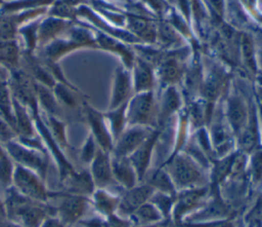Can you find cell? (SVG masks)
Here are the masks:
<instances>
[{
    "instance_id": "obj_36",
    "label": "cell",
    "mask_w": 262,
    "mask_h": 227,
    "mask_svg": "<svg viewBox=\"0 0 262 227\" xmlns=\"http://www.w3.org/2000/svg\"><path fill=\"white\" fill-rule=\"evenodd\" d=\"M46 14L72 22H76L78 20L77 7L71 6L62 0H54V2L48 7Z\"/></svg>"
},
{
    "instance_id": "obj_35",
    "label": "cell",
    "mask_w": 262,
    "mask_h": 227,
    "mask_svg": "<svg viewBox=\"0 0 262 227\" xmlns=\"http://www.w3.org/2000/svg\"><path fill=\"white\" fill-rule=\"evenodd\" d=\"M176 195L155 191L149 198V201L159 210L164 221H170L172 217V210L174 206Z\"/></svg>"
},
{
    "instance_id": "obj_44",
    "label": "cell",
    "mask_w": 262,
    "mask_h": 227,
    "mask_svg": "<svg viewBox=\"0 0 262 227\" xmlns=\"http://www.w3.org/2000/svg\"><path fill=\"white\" fill-rule=\"evenodd\" d=\"M79 224L82 227H110L106 218L100 215H96L88 219L83 218L81 221H79Z\"/></svg>"
},
{
    "instance_id": "obj_13",
    "label": "cell",
    "mask_w": 262,
    "mask_h": 227,
    "mask_svg": "<svg viewBox=\"0 0 262 227\" xmlns=\"http://www.w3.org/2000/svg\"><path fill=\"white\" fill-rule=\"evenodd\" d=\"M161 136V129L155 128L150 136L128 157L131 161L139 183L143 181L145 175L150 169L152 153Z\"/></svg>"
},
{
    "instance_id": "obj_39",
    "label": "cell",
    "mask_w": 262,
    "mask_h": 227,
    "mask_svg": "<svg viewBox=\"0 0 262 227\" xmlns=\"http://www.w3.org/2000/svg\"><path fill=\"white\" fill-rule=\"evenodd\" d=\"M14 167V161L6 152V154L0 159V184L4 188L12 186Z\"/></svg>"
},
{
    "instance_id": "obj_19",
    "label": "cell",
    "mask_w": 262,
    "mask_h": 227,
    "mask_svg": "<svg viewBox=\"0 0 262 227\" xmlns=\"http://www.w3.org/2000/svg\"><path fill=\"white\" fill-rule=\"evenodd\" d=\"M86 25H88V24H86ZM89 27L94 32L97 48H100V49H103V50H106V51H111L113 53H116V54L120 55L121 60H122V62L124 64L123 66L126 67L127 69L131 70L132 65L134 63V59H135V55L131 52V50L126 45H124V43H122L121 40H119V39H117L115 37H112V36H110L107 34H104L102 32L92 28L91 26H89Z\"/></svg>"
},
{
    "instance_id": "obj_11",
    "label": "cell",
    "mask_w": 262,
    "mask_h": 227,
    "mask_svg": "<svg viewBox=\"0 0 262 227\" xmlns=\"http://www.w3.org/2000/svg\"><path fill=\"white\" fill-rule=\"evenodd\" d=\"M223 112L231 131L234 137H237L245 127L250 114V107L244 97L236 91L230 92L226 97Z\"/></svg>"
},
{
    "instance_id": "obj_4",
    "label": "cell",
    "mask_w": 262,
    "mask_h": 227,
    "mask_svg": "<svg viewBox=\"0 0 262 227\" xmlns=\"http://www.w3.org/2000/svg\"><path fill=\"white\" fill-rule=\"evenodd\" d=\"M157 110L154 90L134 93L127 102V126L143 125L157 128Z\"/></svg>"
},
{
    "instance_id": "obj_38",
    "label": "cell",
    "mask_w": 262,
    "mask_h": 227,
    "mask_svg": "<svg viewBox=\"0 0 262 227\" xmlns=\"http://www.w3.org/2000/svg\"><path fill=\"white\" fill-rule=\"evenodd\" d=\"M248 168L253 183L258 184L262 181V150L256 149L248 157Z\"/></svg>"
},
{
    "instance_id": "obj_26",
    "label": "cell",
    "mask_w": 262,
    "mask_h": 227,
    "mask_svg": "<svg viewBox=\"0 0 262 227\" xmlns=\"http://www.w3.org/2000/svg\"><path fill=\"white\" fill-rule=\"evenodd\" d=\"M142 182H145L146 184L151 186L155 191H160L171 195H176L177 193V189L170 175L163 166L160 165L156 168L149 169Z\"/></svg>"
},
{
    "instance_id": "obj_3",
    "label": "cell",
    "mask_w": 262,
    "mask_h": 227,
    "mask_svg": "<svg viewBox=\"0 0 262 227\" xmlns=\"http://www.w3.org/2000/svg\"><path fill=\"white\" fill-rule=\"evenodd\" d=\"M12 186L26 197L43 203H50L53 191L49 190L45 180L36 172L15 164Z\"/></svg>"
},
{
    "instance_id": "obj_17",
    "label": "cell",
    "mask_w": 262,
    "mask_h": 227,
    "mask_svg": "<svg viewBox=\"0 0 262 227\" xmlns=\"http://www.w3.org/2000/svg\"><path fill=\"white\" fill-rule=\"evenodd\" d=\"M74 23L75 22L45 14L39 24L38 49L42 48L54 39L62 36Z\"/></svg>"
},
{
    "instance_id": "obj_33",
    "label": "cell",
    "mask_w": 262,
    "mask_h": 227,
    "mask_svg": "<svg viewBox=\"0 0 262 227\" xmlns=\"http://www.w3.org/2000/svg\"><path fill=\"white\" fill-rule=\"evenodd\" d=\"M43 118L49 131L54 139V141L58 144V146L63 150L69 147L68 137H67V123L60 117L53 115H46L42 113Z\"/></svg>"
},
{
    "instance_id": "obj_10",
    "label": "cell",
    "mask_w": 262,
    "mask_h": 227,
    "mask_svg": "<svg viewBox=\"0 0 262 227\" xmlns=\"http://www.w3.org/2000/svg\"><path fill=\"white\" fill-rule=\"evenodd\" d=\"M83 111L89 125V133L93 136L98 147L103 151L111 153L114 147V140L103 112L96 110L86 101L83 102Z\"/></svg>"
},
{
    "instance_id": "obj_7",
    "label": "cell",
    "mask_w": 262,
    "mask_h": 227,
    "mask_svg": "<svg viewBox=\"0 0 262 227\" xmlns=\"http://www.w3.org/2000/svg\"><path fill=\"white\" fill-rule=\"evenodd\" d=\"M231 214V206L222 196L220 188L211 189L210 195L201 207L186 216L182 223H198L205 221L228 219Z\"/></svg>"
},
{
    "instance_id": "obj_24",
    "label": "cell",
    "mask_w": 262,
    "mask_h": 227,
    "mask_svg": "<svg viewBox=\"0 0 262 227\" xmlns=\"http://www.w3.org/2000/svg\"><path fill=\"white\" fill-rule=\"evenodd\" d=\"M155 74L159 82L161 81L162 84L167 87L176 85V83L182 79L184 72L178 58L171 55L160 61L157 73Z\"/></svg>"
},
{
    "instance_id": "obj_23",
    "label": "cell",
    "mask_w": 262,
    "mask_h": 227,
    "mask_svg": "<svg viewBox=\"0 0 262 227\" xmlns=\"http://www.w3.org/2000/svg\"><path fill=\"white\" fill-rule=\"evenodd\" d=\"M90 201L96 214L106 218L117 213L120 194H115L106 188H95L90 196Z\"/></svg>"
},
{
    "instance_id": "obj_32",
    "label": "cell",
    "mask_w": 262,
    "mask_h": 227,
    "mask_svg": "<svg viewBox=\"0 0 262 227\" xmlns=\"http://www.w3.org/2000/svg\"><path fill=\"white\" fill-rule=\"evenodd\" d=\"M54 0H4L0 4L1 14H10L42 7H49Z\"/></svg>"
},
{
    "instance_id": "obj_20",
    "label": "cell",
    "mask_w": 262,
    "mask_h": 227,
    "mask_svg": "<svg viewBox=\"0 0 262 227\" xmlns=\"http://www.w3.org/2000/svg\"><path fill=\"white\" fill-rule=\"evenodd\" d=\"M60 183L62 184L61 191L67 193L90 197L95 190V185L93 183L91 174L87 169H75L63 180H61Z\"/></svg>"
},
{
    "instance_id": "obj_42",
    "label": "cell",
    "mask_w": 262,
    "mask_h": 227,
    "mask_svg": "<svg viewBox=\"0 0 262 227\" xmlns=\"http://www.w3.org/2000/svg\"><path fill=\"white\" fill-rule=\"evenodd\" d=\"M176 227H233V222L230 219H223L198 223H181Z\"/></svg>"
},
{
    "instance_id": "obj_18",
    "label": "cell",
    "mask_w": 262,
    "mask_h": 227,
    "mask_svg": "<svg viewBox=\"0 0 262 227\" xmlns=\"http://www.w3.org/2000/svg\"><path fill=\"white\" fill-rule=\"evenodd\" d=\"M131 71L134 93L154 90L156 74L152 64L140 56H135Z\"/></svg>"
},
{
    "instance_id": "obj_9",
    "label": "cell",
    "mask_w": 262,
    "mask_h": 227,
    "mask_svg": "<svg viewBox=\"0 0 262 227\" xmlns=\"http://www.w3.org/2000/svg\"><path fill=\"white\" fill-rule=\"evenodd\" d=\"M156 127L129 125L114 143L111 154L117 157H129L155 130Z\"/></svg>"
},
{
    "instance_id": "obj_37",
    "label": "cell",
    "mask_w": 262,
    "mask_h": 227,
    "mask_svg": "<svg viewBox=\"0 0 262 227\" xmlns=\"http://www.w3.org/2000/svg\"><path fill=\"white\" fill-rule=\"evenodd\" d=\"M239 44H241L242 56H243V60H244L246 66L249 68V70H251L253 73H255L256 68H257V62H256V56H255L254 44H253L251 37L247 34L241 35Z\"/></svg>"
},
{
    "instance_id": "obj_30",
    "label": "cell",
    "mask_w": 262,
    "mask_h": 227,
    "mask_svg": "<svg viewBox=\"0 0 262 227\" xmlns=\"http://www.w3.org/2000/svg\"><path fill=\"white\" fill-rule=\"evenodd\" d=\"M128 219L132 227L150 225L164 221L159 210L149 200L140 205Z\"/></svg>"
},
{
    "instance_id": "obj_34",
    "label": "cell",
    "mask_w": 262,
    "mask_h": 227,
    "mask_svg": "<svg viewBox=\"0 0 262 227\" xmlns=\"http://www.w3.org/2000/svg\"><path fill=\"white\" fill-rule=\"evenodd\" d=\"M52 91L59 105L67 106L72 109L78 107L77 94H81V91L76 86H70L60 82H56L52 87Z\"/></svg>"
},
{
    "instance_id": "obj_2",
    "label": "cell",
    "mask_w": 262,
    "mask_h": 227,
    "mask_svg": "<svg viewBox=\"0 0 262 227\" xmlns=\"http://www.w3.org/2000/svg\"><path fill=\"white\" fill-rule=\"evenodd\" d=\"M160 166L168 172L177 191L209 185V171L183 151L178 152Z\"/></svg>"
},
{
    "instance_id": "obj_25",
    "label": "cell",
    "mask_w": 262,
    "mask_h": 227,
    "mask_svg": "<svg viewBox=\"0 0 262 227\" xmlns=\"http://www.w3.org/2000/svg\"><path fill=\"white\" fill-rule=\"evenodd\" d=\"M13 112L15 131L17 134V137L31 138L38 135L30 111L15 98H13Z\"/></svg>"
},
{
    "instance_id": "obj_48",
    "label": "cell",
    "mask_w": 262,
    "mask_h": 227,
    "mask_svg": "<svg viewBox=\"0 0 262 227\" xmlns=\"http://www.w3.org/2000/svg\"><path fill=\"white\" fill-rule=\"evenodd\" d=\"M167 223L168 221H162L159 223H155V224H150V225H144V226H136V227H167Z\"/></svg>"
},
{
    "instance_id": "obj_46",
    "label": "cell",
    "mask_w": 262,
    "mask_h": 227,
    "mask_svg": "<svg viewBox=\"0 0 262 227\" xmlns=\"http://www.w3.org/2000/svg\"><path fill=\"white\" fill-rule=\"evenodd\" d=\"M0 227H20L17 223L9 220L8 218L0 219Z\"/></svg>"
},
{
    "instance_id": "obj_8",
    "label": "cell",
    "mask_w": 262,
    "mask_h": 227,
    "mask_svg": "<svg viewBox=\"0 0 262 227\" xmlns=\"http://www.w3.org/2000/svg\"><path fill=\"white\" fill-rule=\"evenodd\" d=\"M210 195L209 185L178 190L175 196L171 220L178 226L183 219L203 205Z\"/></svg>"
},
{
    "instance_id": "obj_50",
    "label": "cell",
    "mask_w": 262,
    "mask_h": 227,
    "mask_svg": "<svg viewBox=\"0 0 262 227\" xmlns=\"http://www.w3.org/2000/svg\"><path fill=\"white\" fill-rule=\"evenodd\" d=\"M3 1H4V0H0V4H1Z\"/></svg>"
},
{
    "instance_id": "obj_16",
    "label": "cell",
    "mask_w": 262,
    "mask_h": 227,
    "mask_svg": "<svg viewBox=\"0 0 262 227\" xmlns=\"http://www.w3.org/2000/svg\"><path fill=\"white\" fill-rule=\"evenodd\" d=\"M89 172L95 188H107L116 184L113 177L112 158L110 152L98 148L95 157L89 165Z\"/></svg>"
},
{
    "instance_id": "obj_45",
    "label": "cell",
    "mask_w": 262,
    "mask_h": 227,
    "mask_svg": "<svg viewBox=\"0 0 262 227\" xmlns=\"http://www.w3.org/2000/svg\"><path fill=\"white\" fill-rule=\"evenodd\" d=\"M40 227H67L55 215L54 216H48Z\"/></svg>"
},
{
    "instance_id": "obj_41",
    "label": "cell",
    "mask_w": 262,
    "mask_h": 227,
    "mask_svg": "<svg viewBox=\"0 0 262 227\" xmlns=\"http://www.w3.org/2000/svg\"><path fill=\"white\" fill-rule=\"evenodd\" d=\"M177 36V33L167 25H162L159 30H157V38H159L161 42L167 46L176 44Z\"/></svg>"
},
{
    "instance_id": "obj_27",
    "label": "cell",
    "mask_w": 262,
    "mask_h": 227,
    "mask_svg": "<svg viewBox=\"0 0 262 227\" xmlns=\"http://www.w3.org/2000/svg\"><path fill=\"white\" fill-rule=\"evenodd\" d=\"M21 45L19 39L11 41L0 40V65L9 69L20 67Z\"/></svg>"
},
{
    "instance_id": "obj_6",
    "label": "cell",
    "mask_w": 262,
    "mask_h": 227,
    "mask_svg": "<svg viewBox=\"0 0 262 227\" xmlns=\"http://www.w3.org/2000/svg\"><path fill=\"white\" fill-rule=\"evenodd\" d=\"M57 198L55 216L67 226L71 227L79 223L91 206L89 196L67 193L63 191H53L52 199Z\"/></svg>"
},
{
    "instance_id": "obj_47",
    "label": "cell",
    "mask_w": 262,
    "mask_h": 227,
    "mask_svg": "<svg viewBox=\"0 0 262 227\" xmlns=\"http://www.w3.org/2000/svg\"><path fill=\"white\" fill-rule=\"evenodd\" d=\"M3 218H7V214H6V207H5L4 200L0 198V219H3Z\"/></svg>"
},
{
    "instance_id": "obj_28",
    "label": "cell",
    "mask_w": 262,
    "mask_h": 227,
    "mask_svg": "<svg viewBox=\"0 0 262 227\" xmlns=\"http://www.w3.org/2000/svg\"><path fill=\"white\" fill-rule=\"evenodd\" d=\"M43 16L24 24L18 29V39L21 40V49L27 53H36L38 50V29Z\"/></svg>"
},
{
    "instance_id": "obj_40",
    "label": "cell",
    "mask_w": 262,
    "mask_h": 227,
    "mask_svg": "<svg viewBox=\"0 0 262 227\" xmlns=\"http://www.w3.org/2000/svg\"><path fill=\"white\" fill-rule=\"evenodd\" d=\"M98 148L99 147H98L97 143L95 142L93 136L89 133L79 151L80 161L86 165H90L93 158L95 157V154H96Z\"/></svg>"
},
{
    "instance_id": "obj_1",
    "label": "cell",
    "mask_w": 262,
    "mask_h": 227,
    "mask_svg": "<svg viewBox=\"0 0 262 227\" xmlns=\"http://www.w3.org/2000/svg\"><path fill=\"white\" fill-rule=\"evenodd\" d=\"M4 203L7 218L20 227H40L48 216L55 215V206L50 203L34 201L13 186L5 188Z\"/></svg>"
},
{
    "instance_id": "obj_12",
    "label": "cell",
    "mask_w": 262,
    "mask_h": 227,
    "mask_svg": "<svg viewBox=\"0 0 262 227\" xmlns=\"http://www.w3.org/2000/svg\"><path fill=\"white\" fill-rule=\"evenodd\" d=\"M155 189L146 184L140 182L129 189H124L120 194V202L117 214L124 218H129L140 205L149 200Z\"/></svg>"
},
{
    "instance_id": "obj_21",
    "label": "cell",
    "mask_w": 262,
    "mask_h": 227,
    "mask_svg": "<svg viewBox=\"0 0 262 227\" xmlns=\"http://www.w3.org/2000/svg\"><path fill=\"white\" fill-rule=\"evenodd\" d=\"M111 158L113 177L117 185L124 190L139 183L137 174L128 157H117L111 154Z\"/></svg>"
},
{
    "instance_id": "obj_29",
    "label": "cell",
    "mask_w": 262,
    "mask_h": 227,
    "mask_svg": "<svg viewBox=\"0 0 262 227\" xmlns=\"http://www.w3.org/2000/svg\"><path fill=\"white\" fill-rule=\"evenodd\" d=\"M126 109H127V103L114 109H107L106 112H103L104 118L106 120L110 131L112 134L114 143L127 127Z\"/></svg>"
},
{
    "instance_id": "obj_43",
    "label": "cell",
    "mask_w": 262,
    "mask_h": 227,
    "mask_svg": "<svg viewBox=\"0 0 262 227\" xmlns=\"http://www.w3.org/2000/svg\"><path fill=\"white\" fill-rule=\"evenodd\" d=\"M16 131L8 124V122L0 116V143L5 144L9 141L16 140Z\"/></svg>"
},
{
    "instance_id": "obj_5",
    "label": "cell",
    "mask_w": 262,
    "mask_h": 227,
    "mask_svg": "<svg viewBox=\"0 0 262 227\" xmlns=\"http://www.w3.org/2000/svg\"><path fill=\"white\" fill-rule=\"evenodd\" d=\"M3 146L15 164L30 168L40 175L44 180L46 179L49 166L47 152L28 147L17 140L9 141L3 144Z\"/></svg>"
},
{
    "instance_id": "obj_15",
    "label": "cell",
    "mask_w": 262,
    "mask_h": 227,
    "mask_svg": "<svg viewBox=\"0 0 262 227\" xmlns=\"http://www.w3.org/2000/svg\"><path fill=\"white\" fill-rule=\"evenodd\" d=\"M157 107V128H162L183 107L182 96L176 85L167 86L164 89Z\"/></svg>"
},
{
    "instance_id": "obj_14",
    "label": "cell",
    "mask_w": 262,
    "mask_h": 227,
    "mask_svg": "<svg viewBox=\"0 0 262 227\" xmlns=\"http://www.w3.org/2000/svg\"><path fill=\"white\" fill-rule=\"evenodd\" d=\"M133 93L131 70L124 66L118 67L114 73L108 109H114L127 103Z\"/></svg>"
},
{
    "instance_id": "obj_22",
    "label": "cell",
    "mask_w": 262,
    "mask_h": 227,
    "mask_svg": "<svg viewBox=\"0 0 262 227\" xmlns=\"http://www.w3.org/2000/svg\"><path fill=\"white\" fill-rule=\"evenodd\" d=\"M9 70L0 65V116L15 130L13 97L8 82Z\"/></svg>"
},
{
    "instance_id": "obj_49",
    "label": "cell",
    "mask_w": 262,
    "mask_h": 227,
    "mask_svg": "<svg viewBox=\"0 0 262 227\" xmlns=\"http://www.w3.org/2000/svg\"><path fill=\"white\" fill-rule=\"evenodd\" d=\"M5 154H6V150H5L4 146H3V144L0 143V159H1Z\"/></svg>"
},
{
    "instance_id": "obj_31",
    "label": "cell",
    "mask_w": 262,
    "mask_h": 227,
    "mask_svg": "<svg viewBox=\"0 0 262 227\" xmlns=\"http://www.w3.org/2000/svg\"><path fill=\"white\" fill-rule=\"evenodd\" d=\"M36 97L42 113L59 117L58 114L60 112V105L57 102L52 88L36 82Z\"/></svg>"
}]
</instances>
